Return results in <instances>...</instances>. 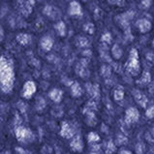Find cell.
I'll return each instance as SVG.
<instances>
[{"instance_id":"cell-14","label":"cell","mask_w":154,"mask_h":154,"mask_svg":"<svg viewBox=\"0 0 154 154\" xmlns=\"http://www.w3.org/2000/svg\"><path fill=\"white\" fill-rule=\"evenodd\" d=\"M62 95H63V92L58 88H54L49 94L50 98L54 101V103H59L60 101L62 100Z\"/></svg>"},{"instance_id":"cell-5","label":"cell","mask_w":154,"mask_h":154,"mask_svg":"<svg viewBox=\"0 0 154 154\" xmlns=\"http://www.w3.org/2000/svg\"><path fill=\"white\" fill-rule=\"evenodd\" d=\"M75 135V130L73 126L68 123L67 121L62 122L61 124V130H60V136L65 139H71Z\"/></svg>"},{"instance_id":"cell-22","label":"cell","mask_w":154,"mask_h":154,"mask_svg":"<svg viewBox=\"0 0 154 154\" xmlns=\"http://www.w3.org/2000/svg\"><path fill=\"white\" fill-rule=\"evenodd\" d=\"M55 29L57 33H58L60 36H65L66 34V27H65V23L63 21H58L56 24H55Z\"/></svg>"},{"instance_id":"cell-38","label":"cell","mask_w":154,"mask_h":154,"mask_svg":"<svg viewBox=\"0 0 154 154\" xmlns=\"http://www.w3.org/2000/svg\"><path fill=\"white\" fill-rule=\"evenodd\" d=\"M147 59H148V60H150L151 62L154 63V54H153V52H150V54H147Z\"/></svg>"},{"instance_id":"cell-19","label":"cell","mask_w":154,"mask_h":154,"mask_svg":"<svg viewBox=\"0 0 154 154\" xmlns=\"http://www.w3.org/2000/svg\"><path fill=\"white\" fill-rule=\"evenodd\" d=\"M86 116V123L89 126H94L97 123V119H96V116L94 114V112H88L83 113Z\"/></svg>"},{"instance_id":"cell-31","label":"cell","mask_w":154,"mask_h":154,"mask_svg":"<svg viewBox=\"0 0 154 154\" xmlns=\"http://www.w3.org/2000/svg\"><path fill=\"white\" fill-rule=\"evenodd\" d=\"M17 108L21 113H24L26 112V109H27V106H26V104L23 103V101H19V102L17 103Z\"/></svg>"},{"instance_id":"cell-7","label":"cell","mask_w":154,"mask_h":154,"mask_svg":"<svg viewBox=\"0 0 154 154\" xmlns=\"http://www.w3.org/2000/svg\"><path fill=\"white\" fill-rule=\"evenodd\" d=\"M19 9L20 14L24 17H28L32 12V6L34 4V1H19Z\"/></svg>"},{"instance_id":"cell-45","label":"cell","mask_w":154,"mask_h":154,"mask_svg":"<svg viewBox=\"0 0 154 154\" xmlns=\"http://www.w3.org/2000/svg\"><path fill=\"white\" fill-rule=\"evenodd\" d=\"M153 47H154V40H153Z\"/></svg>"},{"instance_id":"cell-43","label":"cell","mask_w":154,"mask_h":154,"mask_svg":"<svg viewBox=\"0 0 154 154\" xmlns=\"http://www.w3.org/2000/svg\"><path fill=\"white\" fill-rule=\"evenodd\" d=\"M5 154H11V153H10V151H6Z\"/></svg>"},{"instance_id":"cell-26","label":"cell","mask_w":154,"mask_h":154,"mask_svg":"<svg viewBox=\"0 0 154 154\" xmlns=\"http://www.w3.org/2000/svg\"><path fill=\"white\" fill-rule=\"evenodd\" d=\"M46 108V102L42 97H38L36 100V109L38 112H42Z\"/></svg>"},{"instance_id":"cell-18","label":"cell","mask_w":154,"mask_h":154,"mask_svg":"<svg viewBox=\"0 0 154 154\" xmlns=\"http://www.w3.org/2000/svg\"><path fill=\"white\" fill-rule=\"evenodd\" d=\"M71 92L74 97H81L82 95V89L79 82H73V85L71 86Z\"/></svg>"},{"instance_id":"cell-24","label":"cell","mask_w":154,"mask_h":154,"mask_svg":"<svg viewBox=\"0 0 154 154\" xmlns=\"http://www.w3.org/2000/svg\"><path fill=\"white\" fill-rule=\"evenodd\" d=\"M123 97H124V90L121 86H118L113 92V98L116 101H120L123 99Z\"/></svg>"},{"instance_id":"cell-1","label":"cell","mask_w":154,"mask_h":154,"mask_svg":"<svg viewBox=\"0 0 154 154\" xmlns=\"http://www.w3.org/2000/svg\"><path fill=\"white\" fill-rule=\"evenodd\" d=\"M0 74H1V89L5 93H9L14 86L15 73L13 68V62L11 60L1 56V64H0Z\"/></svg>"},{"instance_id":"cell-37","label":"cell","mask_w":154,"mask_h":154,"mask_svg":"<svg viewBox=\"0 0 154 154\" xmlns=\"http://www.w3.org/2000/svg\"><path fill=\"white\" fill-rule=\"evenodd\" d=\"M15 149H16V152H17V154H30V152H29V151L25 150V149H24V148H23V147L17 146Z\"/></svg>"},{"instance_id":"cell-15","label":"cell","mask_w":154,"mask_h":154,"mask_svg":"<svg viewBox=\"0 0 154 154\" xmlns=\"http://www.w3.org/2000/svg\"><path fill=\"white\" fill-rule=\"evenodd\" d=\"M87 66L82 64L81 62H79L77 67H76V72L79 74V76L85 79V78H88L89 77V71L87 70Z\"/></svg>"},{"instance_id":"cell-41","label":"cell","mask_w":154,"mask_h":154,"mask_svg":"<svg viewBox=\"0 0 154 154\" xmlns=\"http://www.w3.org/2000/svg\"><path fill=\"white\" fill-rule=\"evenodd\" d=\"M149 154H154V147H153V148H151V150L149 151Z\"/></svg>"},{"instance_id":"cell-8","label":"cell","mask_w":154,"mask_h":154,"mask_svg":"<svg viewBox=\"0 0 154 154\" xmlns=\"http://www.w3.org/2000/svg\"><path fill=\"white\" fill-rule=\"evenodd\" d=\"M43 13L45 14L47 17H51V19H54V20H56V19H58L59 16H60V12L57 10V9L54 6H51V5H47L45 8H44V10H43Z\"/></svg>"},{"instance_id":"cell-29","label":"cell","mask_w":154,"mask_h":154,"mask_svg":"<svg viewBox=\"0 0 154 154\" xmlns=\"http://www.w3.org/2000/svg\"><path fill=\"white\" fill-rule=\"evenodd\" d=\"M116 146H114V143L112 142V140H109V142L107 143V147H106V153L107 154H112L116 151Z\"/></svg>"},{"instance_id":"cell-17","label":"cell","mask_w":154,"mask_h":154,"mask_svg":"<svg viewBox=\"0 0 154 154\" xmlns=\"http://www.w3.org/2000/svg\"><path fill=\"white\" fill-rule=\"evenodd\" d=\"M17 41L20 44H21L23 46H26L31 42V37H30L28 34L21 33V34H19L17 36Z\"/></svg>"},{"instance_id":"cell-42","label":"cell","mask_w":154,"mask_h":154,"mask_svg":"<svg viewBox=\"0 0 154 154\" xmlns=\"http://www.w3.org/2000/svg\"><path fill=\"white\" fill-rule=\"evenodd\" d=\"M1 40H3V29L1 28Z\"/></svg>"},{"instance_id":"cell-9","label":"cell","mask_w":154,"mask_h":154,"mask_svg":"<svg viewBox=\"0 0 154 154\" xmlns=\"http://www.w3.org/2000/svg\"><path fill=\"white\" fill-rule=\"evenodd\" d=\"M86 89L88 91V94L92 97L93 100H98L100 98V86L98 85H91L87 83Z\"/></svg>"},{"instance_id":"cell-6","label":"cell","mask_w":154,"mask_h":154,"mask_svg":"<svg viewBox=\"0 0 154 154\" xmlns=\"http://www.w3.org/2000/svg\"><path fill=\"white\" fill-rule=\"evenodd\" d=\"M140 117V114L137 109L135 108H129L125 112V122L126 124H131L136 121H138Z\"/></svg>"},{"instance_id":"cell-2","label":"cell","mask_w":154,"mask_h":154,"mask_svg":"<svg viewBox=\"0 0 154 154\" xmlns=\"http://www.w3.org/2000/svg\"><path fill=\"white\" fill-rule=\"evenodd\" d=\"M126 70L133 76L138 75L140 72V61H139V54L138 51L136 49H132L130 51L129 59L125 65Z\"/></svg>"},{"instance_id":"cell-35","label":"cell","mask_w":154,"mask_h":154,"mask_svg":"<svg viewBox=\"0 0 154 154\" xmlns=\"http://www.w3.org/2000/svg\"><path fill=\"white\" fill-rule=\"evenodd\" d=\"M103 16V12H102V10L101 9H99V8H96L95 9V11H94V17L96 20H98V19H100L101 17Z\"/></svg>"},{"instance_id":"cell-13","label":"cell","mask_w":154,"mask_h":154,"mask_svg":"<svg viewBox=\"0 0 154 154\" xmlns=\"http://www.w3.org/2000/svg\"><path fill=\"white\" fill-rule=\"evenodd\" d=\"M133 95L135 100L137 101V103L140 104L143 108H146L147 104V98L143 93H140L139 90H133Z\"/></svg>"},{"instance_id":"cell-39","label":"cell","mask_w":154,"mask_h":154,"mask_svg":"<svg viewBox=\"0 0 154 154\" xmlns=\"http://www.w3.org/2000/svg\"><path fill=\"white\" fill-rule=\"evenodd\" d=\"M82 55L85 56H90L91 55V51H85L82 52Z\"/></svg>"},{"instance_id":"cell-44","label":"cell","mask_w":154,"mask_h":154,"mask_svg":"<svg viewBox=\"0 0 154 154\" xmlns=\"http://www.w3.org/2000/svg\"><path fill=\"white\" fill-rule=\"evenodd\" d=\"M152 133H153V136H154V129H153V132H152Z\"/></svg>"},{"instance_id":"cell-36","label":"cell","mask_w":154,"mask_h":154,"mask_svg":"<svg viewBox=\"0 0 154 154\" xmlns=\"http://www.w3.org/2000/svg\"><path fill=\"white\" fill-rule=\"evenodd\" d=\"M136 152H137V154H143V144L139 143L137 146H136Z\"/></svg>"},{"instance_id":"cell-10","label":"cell","mask_w":154,"mask_h":154,"mask_svg":"<svg viewBox=\"0 0 154 154\" xmlns=\"http://www.w3.org/2000/svg\"><path fill=\"white\" fill-rule=\"evenodd\" d=\"M70 147L72 148L73 151H77V152H81L83 148V143H82V140L80 135H77L75 136L73 140L70 143Z\"/></svg>"},{"instance_id":"cell-11","label":"cell","mask_w":154,"mask_h":154,"mask_svg":"<svg viewBox=\"0 0 154 154\" xmlns=\"http://www.w3.org/2000/svg\"><path fill=\"white\" fill-rule=\"evenodd\" d=\"M69 14L71 16H82V6L77 1H72L69 6Z\"/></svg>"},{"instance_id":"cell-32","label":"cell","mask_w":154,"mask_h":154,"mask_svg":"<svg viewBox=\"0 0 154 154\" xmlns=\"http://www.w3.org/2000/svg\"><path fill=\"white\" fill-rule=\"evenodd\" d=\"M101 40H102L105 44H109V43L112 42V35L109 34V32L104 33L102 38H101Z\"/></svg>"},{"instance_id":"cell-12","label":"cell","mask_w":154,"mask_h":154,"mask_svg":"<svg viewBox=\"0 0 154 154\" xmlns=\"http://www.w3.org/2000/svg\"><path fill=\"white\" fill-rule=\"evenodd\" d=\"M136 25H137V27L140 29V31L143 33L148 32L151 28L150 21H148L147 20H139L137 23H136Z\"/></svg>"},{"instance_id":"cell-3","label":"cell","mask_w":154,"mask_h":154,"mask_svg":"<svg viewBox=\"0 0 154 154\" xmlns=\"http://www.w3.org/2000/svg\"><path fill=\"white\" fill-rule=\"evenodd\" d=\"M15 134L16 137L19 142L23 143H28L31 142L34 139V135L32 133V131L30 129L25 128L23 126H17L15 129Z\"/></svg>"},{"instance_id":"cell-21","label":"cell","mask_w":154,"mask_h":154,"mask_svg":"<svg viewBox=\"0 0 154 154\" xmlns=\"http://www.w3.org/2000/svg\"><path fill=\"white\" fill-rule=\"evenodd\" d=\"M76 44L79 48H87L89 46V42L87 40L86 38L85 37H82V36H79L76 39Z\"/></svg>"},{"instance_id":"cell-40","label":"cell","mask_w":154,"mask_h":154,"mask_svg":"<svg viewBox=\"0 0 154 154\" xmlns=\"http://www.w3.org/2000/svg\"><path fill=\"white\" fill-rule=\"evenodd\" d=\"M119 154H131V152L128 150H122Z\"/></svg>"},{"instance_id":"cell-20","label":"cell","mask_w":154,"mask_h":154,"mask_svg":"<svg viewBox=\"0 0 154 154\" xmlns=\"http://www.w3.org/2000/svg\"><path fill=\"white\" fill-rule=\"evenodd\" d=\"M112 55L114 59H119L122 56V50L117 44H114L113 47L112 48Z\"/></svg>"},{"instance_id":"cell-28","label":"cell","mask_w":154,"mask_h":154,"mask_svg":"<svg viewBox=\"0 0 154 154\" xmlns=\"http://www.w3.org/2000/svg\"><path fill=\"white\" fill-rule=\"evenodd\" d=\"M83 29H85V31L87 32L88 34H93L94 31H95V26L93 23H87L83 25Z\"/></svg>"},{"instance_id":"cell-33","label":"cell","mask_w":154,"mask_h":154,"mask_svg":"<svg viewBox=\"0 0 154 154\" xmlns=\"http://www.w3.org/2000/svg\"><path fill=\"white\" fill-rule=\"evenodd\" d=\"M101 152V146L99 144H93L90 147V154H100Z\"/></svg>"},{"instance_id":"cell-4","label":"cell","mask_w":154,"mask_h":154,"mask_svg":"<svg viewBox=\"0 0 154 154\" xmlns=\"http://www.w3.org/2000/svg\"><path fill=\"white\" fill-rule=\"evenodd\" d=\"M35 91H36V85H35V82L32 81H28L24 83L21 95H23V98L29 99L32 97V95L35 93Z\"/></svg>"},{"instance_id":"cell-30","label":"cell","mask_w":154,"mask_h":154,"mask_svg":"<svg viewBox=\"0 0 154 154\" xmlns=\"http://www.w3.org/2000/svg\"><path fill=\"white\" fill-rule=\"evenodd\" d=\"M127 143V138L123 135H118L116 140V143L117 146H123Z\"/></svg>"},{"instance_id":"cell-34","label":"cell","mask_w":154,"mask_h":154,"mask_svg":"<svg viewBox=\"0 0 154 154\" xmlns=\"http://www.w3.org/2000/svg\"><path fill=\"white\" fill-rule=\"evenodd\" d=\"M146 116L148 118H153L154 117V106H151L150 108L147 109V111H146Z\"/></svg>"},{"instance_id":"cell-16","label":"cell","mask_w":154,"mask_h":154,"mask_svg":"<svg viewBox=\"0 0 154 154\" xmlns=\"http://www.w3.org/2000/svg\"><path fill=\"white\" fill-rule=\"evenodd\" d=\"M52 46H54V41H52V39L51 37L45 36V37L42 38V40H41V47L45 51H51Z\"/></svg>"},{"instance_id":"cell-27","label":"cell","mask_w":154,"mask_h":154,"mask_svg":"<svg viewBox=\"0 0 154 154\" xmlns=\"http://www.w3.org/2000/svg\"><path fill=\"white\" fill-rule=\"evenodd\" d=\"M87 139H88V142L89 143H96V142H99L100 140V137L98 134H96L95 132H90L87 136Z\"/></svg>"},{"instance_id":"cell-23","label":"cell","mask_w":154,"mask_h":154,"mask_svg":"<svg viewBox=\"0 0 154 154\" xmlns=\"http://www.w3.org/2000/svg\"><path fill=\"white\" fill-rule=\"evenodd\" d=\"M150 80H151L150 74L148 72H144L143 74L142 78H140L139 81H137V83H139V85H147V83L150 82Z\"/></svg>"},{"instance_id":"cell-25","label":"cell","mask_w":154,"mask_h":154,"mask_svg":"<svg viewBox=\"0 0 154 154\" xmlns=\"http://www.w3.org/2000/svg\"><path fill=\"white\" fill-rule=\"evenodd\" d=\"M101 75L104 78H109L112 75V68L109 65H103L101 67Z\"/></svg>"}]
</instances>
